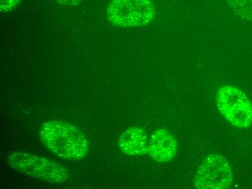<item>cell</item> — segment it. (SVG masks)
<instances>
[{"instance_id":"cell-1","label":"cell","mask_w":252,"mask_h":189,"mask_svg":"<svg viewBox=\"0 0 252 189\" xmlns=\"http://www.w3.org/2000/svg\"><path fill=\"white\" fill-rule=\"evenodd\" d=\"M41 144L62 159H82L89 151V142L84 133L73 124L59 120L44 123L39 129Z\"/></svg>"},{"instance_id":"cell-2","label":"cell","mask_w":252,"mask_h":189,"mask_svg":"<svg viewBox=\"0 0 252 189\" xmlns=\"http://www.w3.org/2000/svg\"><path fill=\"white\" fill-rule=\"evenodd\" d=\"M7 161L13 170L49 184L62 185L68 181L65 167L44 156L15 151L9 155Z\"/></svg>"},{"instance_id":"cell-3","label":"cell","mask_w":252,"mask_h":189,"mask_svg":"<svg viewBox=\"0 0 252 189\" xmlns=\"http://www.w3.org/2000/svg\"><path fill=\"white\" fill-rule=\"evenodd\" d=\"M156 13L152 0H112L107 9L110 23L117 27H139L153 21Z\"/></svg>"},{"instance_id":"cell-4","label":"cell","mask_w":252,"mask_h":189,"mask_svg":"<svg viewBox=\"0 0 252 189\" xmlns=\"http://www.w3.org/2000/svg\"><path fill=\"white\" fill-rule=\"evenodd\" d=\"M215 102L221 114L234 127L244 129L252 125V103L237 87L222 86L217 93Z\"/></svg>"},{"instance_id":"cell-5","label":"cell","mask_w":252,"mask_h":189,"mask_svg":"<svg viewBox=\"0 0 252 189\" xmlns=\"http://www.w3.org/2000/svg\"><path fill=\"white\" fill-rule=\"evenodd\" d=\"M233 173L227 159L219 154H210L199 166L193 184L199 189H225L231 187Z\"/></svg>"},{"instance_id":"cell-6","label":"cell","mask_w":252,"mask_h":189,"mask_svg":"<svg viewBox=\"0 0 252 189\" xmlns=\"http://www.w3.org/2000/svg\"><path fill=\"white\" fill-rule=\"evenodd\" d=\"M177 153V142L173 135L159 129L152 133L149 140V156L158 162H168L174 159Z\"/></svg>"},{"instance_id":"cell-7","label":"cell","mask_w":252,"mask_h":189,"mask_svg":"<svg viewBox=\"0 0 252 189\" xmlns=\"http://www.w3.org/2000/svg\"><path fill=\"white\" fill-rule=\"evenodd\" d=\"M121 151L127 156H141L148 153L149 141L143 129L131 127L122 133L119 138Z\"/></svg>"},{"instance_id":"cell-8","label":"cell","mask_w":252,"mask_h":189,"mask_svg":"<svg viewBox=\"0 0 252 189\" xmlns=\"http://www.w3.org/2000/svg\"><path fill=\"white\" fill-rule=\"evenodd\" d=\"M238 17L252 21V0H225Z\"/></svg>"},{"instance_id":"cell-9","label":"cell","mask_w":252,"mask_h":189,"mask_svg":"<svg viewBox=\"0 0 252 189\" xmlns=\"http://www.w3.org/2000/svg\"><path fill=\"white\" fill-rule=\"evenodd\" d=\"M21 0H0V10L2 13L12 11L19 4Z\"/></svg>"},{"instance_id":"cell-10","label":"cell","mask_w":252,"mask_h":189,"mask_svg":"<svg viewBox=\"0 0 252 189\" xmlns=\"http://www.w3.org/2000/svg\"><path fill=\"white\" fill-rule=\"evenodd\" d=\"M56 1L63 5L76 6L79 4L82 0H56Z\"/></svg>"}]
</instances>
